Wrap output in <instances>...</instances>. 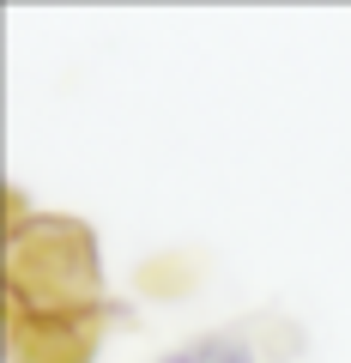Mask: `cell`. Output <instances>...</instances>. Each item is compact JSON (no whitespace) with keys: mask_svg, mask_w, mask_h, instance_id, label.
Here are the masks:
<instances>
[{"mask_svg":"<svg viewBox=\"0 0 351 363\" xmlns=\"http://www.w3.org/2000/svg\"><path fill=\"white\" fill-rule=\"evenodd\" d=\"M6 285L13 309H37V321H73L85 303H97V255L79 224L43 218L37 230H13L6 248Z\"/></svg>","mask_w":351,"mask_h":363,"instance_id":"cell-1","label":"cell"},{"mask_svg":"<svg viewBox=\"0 0 351 363\" xmlns=\"http://www.w3.org/2000/svg\"><path fill=\"white\" fill-rule=\"evenodd\" d=\"M157 363H260V357H255V345H248V339L212 333V339H194V345L169 351V357H157Z\"/></svg>","mask_w":351,"mask_h":363,"instance_id":"cell-2","label":"cell"}]
</instances>
